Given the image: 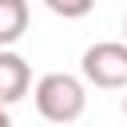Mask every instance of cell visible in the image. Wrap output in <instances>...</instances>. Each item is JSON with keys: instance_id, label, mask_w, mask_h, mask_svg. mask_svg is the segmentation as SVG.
Returning a JSON list of instances; mask_svg holds the SVG:
<instances>
[{"instance_id": "cell-1", "label": "cell", "mask_w": 127, "mask_h": 127, "mask_svg": "<svg viewBox=\"0 0 127 127\" xmlns=\"http://www.w3.org/2000/svg\"><path fill=\"white\" fill-rule=\"evenodd\" d=\"M32 99H36V111L48 123H60V127L64 123H75L87 111V87L71 71H48V75H40Z\"/></svg>"}, {"instance_id": "cell-2", "label": "cell", "mask_w": 127, "mask_h": 127, "mask_svg": "<svg viewBox=\"0 0 127 127\" xmlns=\"http://www.w3.org/2000/svg\"><path fill=\"white\" fill-rule=\"evenodd\" d=\"M79 71H83V79L95 83V87H107V91L127 87V44H119V40H99V44H91V48L83 52V60H79Z\"/></svg>"}, {"instance_id": "cell-3", "label": "cell", "mask_w": 127, "mask_h": 127, "mask_svg": "<svg viewBox=\"0 0 127 127\" xmlns=\"http://www.w3.org/2000/svg\"><path fill=\"white\" fill-rule=\"evenodd\" d=\"M32 87V67L20 52L12 48H0V103H20Z\"/></svg>"}, {"instance_id": "cell-4", "label": "cell", "mask_w": 127, "mask_h": 127, "mask_svg": "<svg viewBox=\"0 0 127 127\" xmlns=\"http://www.w3.org/2000/svg\"><path fill=\"white\" fill-rule=\"evenodd\" d=\"M28 32V0H0V48H12Z\"/></svg>"}, {"instance_id": "cell-5", "label": "cell", "mask_w": 127, "mask_h": 127, "mask_svg": "<svg viewBox=\"0 0 127 127\" xmlns=\"http://www.w3.org/2000/svg\"><path fill=\"white\" fill-rule=\"evenodd\" d=\"M44 4H48V12H56L64 20H79L95 8V0H44Z\"/></svg>"}, {"instance_id": "cell-6", "label": "cell", "mask_w": 127, "mask_h": 127, "mask_svg": "<svg viewBox=\"0 0 127 127\" xmlns=\"http://www.w3.org/2000/svg\"><path fill=\"white\" fill-rule=\"evenodd\" d=\"M0 127H12V119H8V111H4V103H0Z\"/></svg>"}, {"instance_id": "cell-7", "label": "cell", "mask_w": 127, "mask_h": 127, "mask_svg": "<svg viewBox=\"0 0 127 127\" xmlns=\"http://www.w3.org/2000/svg\"><path fill=\"white\" fill-rule=\"evenodd\" d=\"M123 115H127V99H123Z\"/></svg>"}, {"instance_id": "cell-8", "label": "cell", "mask_w": 127, "mask_h": 127, "mask_svg": "<svg viewBox=\"0 0 127 127\" xmlns=\"http://www.w3.org/2000/svg\"><path fill=\"white\" fill-rule=\"evenodd\" d=\"M123 32H127V20H123Z\"/></svg>"}]
</instances>
